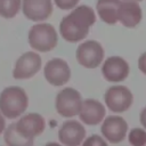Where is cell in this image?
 I'll use <instances>...</instances> for the list:
<instances>
[{"label": "cell", "instance_id": "12", "mask_svg": "<svg viewBox=\"0 0 146 146\" xmlns=\"http://www.w3.org/2000/svg\"><path fill=\"white\" fill-rule=\"evenodd\" d=\"M86 137L84 127L76 120L65 121L58 130V139L63 145L78 146Z\"/></svg>", "mask_w": 146, "mask_h": 146}, {"label": "cell", "instance_id": "8", "mask_svg": "<svg viewBox=\"0 0 146 146\" xmlns=\"http://www.w3.org/2000/svg\"><path fill=\"white\" fill-rule=\"evenodd\" d=\"M16 131L24 138L33 140L36 136L41 135L46 128V122L39 113H29L15 122Z\"/></svg>", "mask_w": 146, "mask_h": 146}, {"label": "cell", "instance_id": "19", "mask_svg": "<svg viewBox=\"0 0 146 146\" xmlns=\"http://www.w3.org/2000/svg\"><path fill=\"white\" fill-rule=\"evenodd\" d=\"M128 139L129 143L133 146H143L146 144V130L141 128H135L130 130Z\"/></svg>", "mask_w": 146, "mask_h": 146}, {"label": "cell", "instance_id": "11", "mask_svg": "<svg viewBox=\"0 0 146 146\" xmlns=\"http://www.w3.org/2000/svg\"><path fill=\"white\" fill-rule=\"evenodd\" d=\"M129 64L120 56L108 57L102 66V73L105 80L110 82L124 81L129 75Z\"/></svg>", "mask_w": 146, "mask_h": 146}, {"label": "cell", "instance_id": "16", "mask_svg": "<svg viewBox=\"0 0 146 146\" xmlns=\"http://www.w3.org/2000/svg\"><path fill=\"white\" fill-rule=\"evenodd\" d=\"M121 0H97L96 9L100 19L107 24H115L117 22V9Z\"/></svg>", "mask_w": 146, "mask_h": 146}, {"label": "cell", "instance_id": "15", "mask_svg": "<svg viewBox=\"0 0 146 146\" xmlns=\"http://www.w3.org/2000/svg\"><path fill=\"white\" fill-rule=\"evenodd\" d=\"M105 113L106 110L100 102L88 98L82 102V106L78 115L83 123L88 125H97L103 121Z\"/></svg>", "mask_w": 146, "mask_h": 146}, {"label": "cell", "instance_id": "25", "mask_svg": "<svg viewBox=\"0 0 146 146\" xmlns=\"http://www.w3.org/2000/svg\"><path fill=\"white\" fill-rule=\"evenodd\" d=\"M130 1H137V2H139V1H141V0H130Z\"/></svg>", "mask_w": 146, "mask_h": 146}, {"label": "cell", "instance_id": "3", "mask_svg": "<svg viewBox=\"0 0 146 146\" xmlns=\"http://www.w3.org/2000/svg\"><path fill=\"white\" fill-rule=\"evenodd\" d=\"M29 44L36 51L48 52L52 50L58 42V35L55 27L48 23L33 25L27 35Z\"/></svg>", "mask_w": 146, "mask_h": 146}, {"label": "cell", "instance_id": "2", "mask_svg": "<svg viewBox=\"0 0 146 146\" xmlns=\"http://www.w3.org/2000/svg\"><path fill=\"white\" fill-rule=\"evenodd\" d=\"M29 106L25 90L17 86L5 88L0 94V112L6 119H17Z\"/></svg>", "mask_w": 146, "mask_h": 146}, {"label": "cell", "instance_id": "20", "mask_svg": "<svg viewBox=\"0 0 146 146\" xmlns=\"http://www.w3.org/2000/svg\"><path fill=\"white\" fill-rule=\"evenodd\" d=\"M55 5L62 9V10H68V9H73L80 0H54Z\"/></svg>", "mask_w": 146, "mask_h": 146}, {"label": "cell", "instance_id": "9", "mask_svg": "<svg viewBox=\"0 0 146 146\" xmlns=\"http://www.w3.org/2000/svg\"><path fill=\"white\" fill-rule=\"evenodd\" d=\"M43 74L46 80L55 86L59 87L68 82L71 78V70L68 64L62 58H52L47 62L43 68Z\"/></svg>", "mask_w": 146, "mask_h": 146}, {"label": "cell", "instance_id": "17", "mask_svg": "<svg viewBox=\"0 0 146 146\" xmlns=\"http://www.w3.org/2000/svg\"><path fill=\"white\" fill-rule=\"evenodd\" d=\"M6 130L5 131V136H3V139H5V143L9 146H30V145H33V140H29L24 137H22L17 131H16V128H15V122L14 123H10L8 125V128H5Z\"/></svg>", "mask_w": 146, "mask_h": 146}, {"label": "cell", "instance_id": "23", "mask_svg": "<svg viewBox=\"0 0 146 146\" xmlns=\"http://www.w3.org/2000/svg\"><path fill=\"white\" fill-rule=\"evenodd\" d=\"M139 119H140V123L141 125L146 129V107H144L139 114Z\"/></svg>", "mask_w": 146, "mask_h": 146}, {"label": "cell", "instance_id": "10", "mask_svg": "<svg viewBox=\"0 0 146 146\" xmlns=\"http://www.w3.org/2000/svg\"><path fill=\"white\" fill-rule=\"evenodd\" d=\"M103 120L104 122L100 127L103 137L112 144L121 143L125 138L128 131V123L125 120L119 115H110Z\"/></svg>", "mask_w": 146, "mask_h": 146}, {"label": "cell", "instance_id": "18", "mask_svg": "<svg viewBox=\"0 0 146 146\" xmlns=\"http://www.w3.org/2000/svg\"><path fill=\"white\" fill-rule=\"evenodd\" d=\"M22 0H0V16L3 18H14L21 10Z\"/></svg>", "mask_w": 146, "mask_h": 146}, {"label": "cell", "instance_id": "21", "mask_svg": "<svg viewBox=\"0 0 146 146\" xmlns=\"http://www.w3.org/2000/svg\"><path fill=\"white\" fill-rule=\"evenodd\" d=\"M83 143V145H92V146H105L107 143L103 139V138H100L98 135H92V136H90L89 138H87L84 141H82Z\"/></svg>", "mask_w": 146, "mask_h": 146}, {"label": "cell", "instance_id": "1", "mask_svg": "<svg viewBox=\"0 0 146 146\" xmlns=\"http://www.w3.org/2000/svg\"><path fill=\"white\" fill-rule=\"evenodd\" d=\"M95 22L96 15L92 8L87 5L75 6L73 11L60 21L59 33L62 38L68 42H79L88 35Z\"/></svg>", "mask_w": 146, "mask_h": 146}, {"label": "cell", "instance_id": "24", "mask_svg": "<svg viewBox=\"0 0 146 146\" xmlns=\"http://www.w3.org/2000/svg\"><path fill=\"white\" fill-rule=\"evenodd\" d=\"M5 128H6V120H5V116L2 115V113L0 112V135L3 132Z\"/></svg>", "mask_w": 146, "mask_h": 146}, {"label": "cell", "instance_id": "22", "mask_svg": "<svg viewBox=\"0 0 146 146\" xmlns=\"http://www.w3.org/2000/svg\"><path fill=\"white\" fill-rule=\"evenodd\" d=\"M138 68L146 75V51L140 55L138 58Z\"/></svg>", "mask_w": 146, "mask_h": 146}, {"label": "cell", "instance_id": "4", "mask_svg": "<svg viewBox=\"0 0 146 146\" xmlns=\"http://www.w3.org/2000/svg\"><path fill=\"white\" fill-rule=\"evenodd\" d=\"M56 111L64 117H73L79 114L82 106V98L80 92L74 88H64L60 90L55 99Z\"/></svg>", "mask_w": 146, "mask_h": 146}, {"label": "cell", "instance_id": "6", "mask_svg": "<svg viewBox=\"0 0 146 146\" xmlns=\"http://www.w3.org/2000/svg\"><path fill=\"white\" fill-rule=\"evenodd\" d=\"M105 104L110 111L114 113H122L130 108L133 102L131 91L125 86H112L104 95Z\"/></svg>", "mask_w": 146, "mask_h": 146}, {"label": "cell", "instance_id": "13", "mask_svg": "<svg viewBox=\"0 0 146 146\" xmlns=\"http://www.w3.org/2000/svg\"><path fill=\"white\" fill-rule=\"evenodd\" d=\"M21 8L27 19L41 22L51 15L52 2L51 0H22Z\"/></svg>", "mask_w": 146, "mask_h": 146}, {"label": "cell", "instance_id": "5", "mask_svg": "<svg viewBox=\"0 0 146 146\" xmlns=\"http://www.w3.org/2000/svg\"><path fill=\"white\" fill-rule=\"evenodd\" d=\"M75 57L81 66L86 68H96L104 59V49L98 41L88 40L76 48Z\"/></svg>", "mask_w": 146, "mask_h": 146}, {"label": "cell", "instance_id": "14", "mask_svg": "<svg viewBox=\"0 0 146 146\" xmlns=\"http://www.w3.org/2000/svg\"><path fill=\"white\" fill-rule=\"evenodd\" d=\"M143 17L141 8L137 1L123 0L120 2L117 9V21L125 27L137 26Z\"/></svg>", "mask_w": 146, "mask_h": 146}, {"label": "cell", "instance_id": "7", "mask_svg": "<svg viewBox=\"0 0 146 146\" xmlns=\"http://www.w3.org/2000/svg\"><path fill=\"white\" fill-rule=\"evenodd\" d=\"M41 57L34 51H26L16 60L13 76L16 80H26L34 76L41 68Z\"/></svg>", "mask_w": 146, "mask_h": 146}]
</instances>
